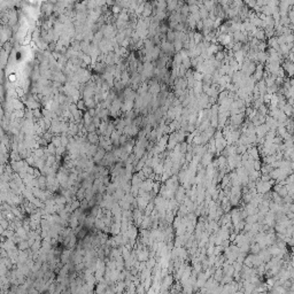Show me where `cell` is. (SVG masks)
<instances>
[{"label": "cell", "instance_id": "cell-2", "mask_svg": "<svg viewBox=\"0 0 294 294\" xmlns=\"http://www.w3.org/2000/svg\"><path fill=\"white\" fill-rule=\"evenodd\" d=\"M291 265H292V267L294 268V256L292 257V260H291Z\"/></svg>", "mask_w": 294, "mask_h": 294}, {"label": "cell", "instance_id": "cell-1", "mask_svg": "<svg viewBox=\"0 0 294 294\" xmlns=\"http://www.w3.org/2000/svg\"><path fill=\"white\" fill-rule=\"evenodd\" d=\"M271 182H268V180H263V182H261V183L257 184V191L261 192V193H267V192L270 191V189H271Z\"/></svg>", "mask_w": 294, "mask_h": 294}]
</instances>
